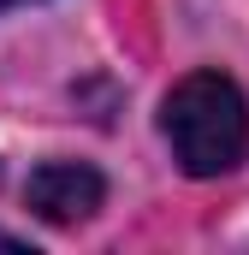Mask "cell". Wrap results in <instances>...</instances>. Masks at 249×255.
Listing matches in <instances>:
<instances>
[{"label": "cell", "instance_id": "obj_2", "mask_svg": "<svg viewBox=\"0 0 249 255\" xmlns=\"http://www.w3.org/2000/svg\"><path fill=\"white\" fill-rule=\"evenodd\" d=\"M24 202H30V214L48 220V226H77V220H89V214L107 202V178H101L95 166H83V160H48V166L30 172Z\"/></svg>", "mask_w": 249, "mask_h": 255}, {"label": "cell", "instance_id": "obj_3", "mask_svg": "<svg viewBox=\"0 0 249 255\" xmlns=\"http://www.w3.org/2000/svg\"><path fill=\"white\" fill-rule=\"evenodd\" d=\"M0 250H24V238H12V232H0Z\"/></svg>", "mask_w": 249, "mask_h": 255}, {"label": "cell", "instance_id": "obj_1", "mask_svg": "<svg viewBox=\"0 0 249 255\" xmlns=\"http://www.w3.org/2000/svg\"><path fill=\"white\" fill-rule=\"evenodd\" d=\"M160 130L190 178H220L249 154V101L226 71H190L160 107Z\"/></svg>", "mask_w": 249, "mask_h": 255}, {"label": "cell", "instance_id": "obj_4", "mask_svg": "<svg viewBox=\"0 0 249 255\" xmlns=\"http://www.w3.org/2000/svg\"><path fill=\"white\" fill-rule=\"evenodd\" d=\"M6 6H30V0H0V12H6Z\"/></svg>", "mask_w": 249, "mask_h": 255}]
</instances>
